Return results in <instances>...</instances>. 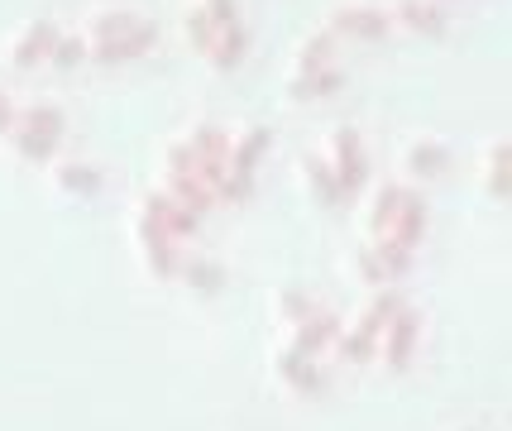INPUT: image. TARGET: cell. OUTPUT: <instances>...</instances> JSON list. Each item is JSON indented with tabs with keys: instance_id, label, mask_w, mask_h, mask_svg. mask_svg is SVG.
I'll use <instances>...</instances> for the list:
<instances>
[{
	"instance_id": "1",
	"label": "cell",
	"mask_w": 512,
	"mask_h": 431,
	"mask_svg": "<svg viewBox=\"0 0 512 431\" xmlns=\"http://www.w3.org/2000/svg\"><path fill=\"white\" fill-rule=\"evenodd\" d=\"M63 130H67L63 111L39 101V106H24V111H15V120H10V130H5V135L15 139L20 159L48 163L53 154H58V144H63Z\"/></svg>"
},
{
	"instance_id": "2",
	"label": "cell",
	"mask_w": 512,
	"mask_h": 431,
	"mask_svg": "<svg viewBox=\"0 0 512 431\" xmlns=\"http://www.w3.org/2000/svg\"><path fill=\"white\" fill-rule=\"evenodd\" d=\"M417 341H422V312L412 302H402L398 312L388 317V326L379 331V360L393 374H407L412 360H417Z\"/></svg>"
},
{
	"instance_id": "3",
	"label": "cell",
	"mask_w": 512,
	"mask_h": 431,
	"mask_svg": "<svg viewBox=\"0 0 512 431\" xmlns=\"http://www.w3.org/2000/svg\"><path fill=\"white\" fill-rule=\"evenodd\" d=\"M331 173L335 182H340V192L350 197V192H359L364 182H369V154H364V139H359V130H350V125H340L331 135Z\"/></svg>"
},
{
	"instance_id": "4",
	"label": "cell",
	"mask_w": 512,
	"mask_h": 431,
	"mask_svg": "<svg viewBox=\"0 0 512 431\" xmlns=\"http://www.w3.org/2000/svg\"><path fill=\"white\" fill-rule=\"evenodd\" d=\"M340 331H345V321L335 317L331 307H316L307 321H297V326H292V345H288V350L307 355V360H321V355H331V350H335Z\"/></svg>"
},
{
	"instance_id": "5",
	"label": "cell",
	"mask_w": 512,
	"mask_h": 431,
	"mask_svg": "<svg viewBox=\"0 0 512 431\" xmlns=\"http://www.w3.org/2000/svg\"><path fill=\"white\" fill-rule=\"evenodd\" d=\"M154 44H158V24L139 20L120 39H87V58L91 63H130V58H144Z\"/></svg>"
},
{
	"instance_id": "6",
	"label": "cell",
	"mask_w": 512,
	"mask_h": 431,
	"mask_svg": "<svg viewBox=\"0 0 512 431\" xmlns=\"http://www.w3.org/2000/svg\"><path fill=\"white\" fill-rule=\"evenodd\" d=\"M331 34H335V39L345 34V39L379 44V39H388V34H393V15H388V10H379V5H345V10H335Z\"/></svg>"
},
{
	"instance_id": "7",
	"label": "cell",
	"mask_w": 512,
	"mask_h": 431,
	"mask_svg": "<svg viewBox=\"0 0 512 431\" xmlns=\"http://www.w3.org/2000/svg\"><path fill=\"white\" fill-rule=\"evenodd\" d=\"M426 197L422 192H412V187H402V202L398 211H393V221H388V235L383 240H398V245H407V250H417L426 240Z\"/></svg>"
},
{
	"instance_id": "8",
	"label": "cell",
	"mask_w": 512,
	"mask_h": 431,
	"mask_svg": "<svg viewBox=\"0 0 512 431\" xmlns=\"http://www.w3.org/2000/svg\"><path fill=\"white\" fill-rule=\"evenodd\" d=\"M53 44H58L53 20H29L24 34L10 44V63H15V68H34V63H44L48 53H53Z\"/></svg>"
},
{
	"instance_id": "9",
	"label": "cell",
	"mask_w": 512,
	"mask_h": 431,
	"mask_svg": "<svg viewBox=\"0 0 512 431\" xmlns=\"http://www.w3.org/2000/svg\"><path fill=\"white\" fill-rule=\"evenodd\" d=\"M245 53H249V29L245 24L240 20L216 24V39H211V48H206V58H211L221 72H230V68H240V63H245Z\"/></svg>"
},
{
	"instance_id": "10",
	"label": "cell",
	"mask_w": 512,
	"mask_h": 431,
	"mask_svg": "<svg viewBox=\"0 0 512 431\" xmlns=\"http://www.w3.org/2000/svg\"><path fill=\"white\" fill-rule=\"evenodd\" d=\"M393 24L412 29V34H426V39H436V34H446V10H441L436 0H398Z\"/></svg>"
},
{
	"instance_id": "11",
	"label": "cell",
	"mask_w": 512,
	"mask_h": 431,
	"mask_svg": "<svg viewBox=\"0 0 512 431\" xmlns=\"http://www.w3.org/2000/svg\"><path fill=\"white\" fill-rule=\"evenodd\" d=\"M268 144H273V130H268V125H249L240 139H230V154H225V163H230L235 173H254V168L264 163Z\"/></svg>"
},
{
	"instance_id": "12",
	"label": "cell",
	"mask_w": 512,
	"mask_h": 431,
	"mask_svg": "<svg viewBox=\"0 0 512 431\" xmlns=\"http://www.w3.org/2000/svg\"><path fill=\"white\" fill-rule=\"evenodd\" d=\"M278 369H283V379H288L302 398H316L321 388H326V374H321V360H307V355H297V350H283V360H278Z\"/></svg>"
},
{
	"instance_id": "13",
	"label": "cell",
	"mask_w": 512,
	"mask_h": 431,
	"mask_svg": "<svg viewBox=\"0 0 512 431\" xmlns=\"http://www.w3.org/2000/svg\"><path fill=\"white\" fill-rule=\"evenodd\" d=\"M340 87H345V72L340 68H312V72H297L292 77L288 96L292 101H321V96H335Z\"/></svg>"
},
{
	"instance_id": "14",
	"label": "cell",
	"mask_w": 512,
	"mask_h": 431,
	"mask_svg": "<svg viewBox=\"0 0 512 431\" xmlns=\"http://www.w3.org/2000/svg\"><path fill=\"white\" fill-rule=\"evenodd\" d=\"M182 240H168V235H139V250L149 259L154 278H178L182 273Z\"/></svg>"
},
{
	"instance_id": "15",
	"label": "cell",
	"mask_w": 512,
	"mask_h": 431,
	"mask_svg": "<svg viewBox=\"0 0 512 431\" xmlns=\"http://www.w3.org/2000/svg\"><path fill=\"white\" fill-rule=\"evenodd\" d=\"M302 178H307L312 202H321V206H340V202H345V192H340V182H335V173H331V163H326V159L307 154V159H302Z\"/></svg>"
},
{
	"instance_id": "16",
	"label": "cell",
	"mask_w": 512,
	"mask_h": 431,
	"mask_svg": "<svg viewBox=\"0 0 512 431\" xmlns=\"http://www.w3.org/2000/svg\"><path fill=\"white\" fill-rule=\"evenodd\" d=\"M446 168H450V154H446V144H436V139H417L407 149V173L412 178H441Z\"/></svg>"
},
{
	"instance_id": "17",
	"label": "cell",
	"mask_w": 512,
	"mask_h": 431,
	"mask_svg": "<svg viewBox=\"0 0 512 431\" xmlns=\"http://www.w3.org/2000/svg\"><path fill=\"white\" fill-rule=\"evenodd\" d=\"M53 178H58V187L63 192H72V197H96L101 192V168H91V163H77V159H67L53 168Z\"/></svg>"
},
{
	"instance_id": "18",
	"label": "cell",
	"mask_w": 512,
	"mask_h": 431,
	"mask_svg": "<svg viewBox=\"0 0 512 431\" xmlns=\"http://www.w3.org/2000/svg\"><path fill=\"white\" fill-rule=\"evenodd\" d=\"M374 264H379V273H383V283H393L398 288L402 278L412 273V250L407 245H398V240H374Z\"/></svg>"
},
{
	"instance_id": "19",
	"label": "cell",
	"mask_w": 512,
	"mask_h": 431,
	"mask_svg": "<svg viewBox=\"0 0 512 431\" xmlns=\"http://www.w3.org/2000/svg\"><path fill=\"white\" fill-rule=\"evenodd\" d=\"M168 197L178 206H187L192 216H201V211H211L216 206V187L211 182H201V178H173L168 182Z\"/></svg>"
},
{
	"instance_id": "20",
	"label": "cell",
	"mask_w": 512,
	"mask_h": 431,
	"mask_svg": "<svg viewBox=\"0 0 512 431\" xmlns=\"http://www.w3.org/2000/svg\"><path fill=\"white\" fill-rule=\"evenodd\" d=\"M398 202H402V187H398V182H379L374 206H369V235H374V240H383V235H388V221H393Z\"/></svg>"
},
{
	"instance_id": "21",
	"label": "cell",
	"mask_w": 512,
	"mask_h": 431,
	"mask_svg": "<svg viewBox=\"0 0 512 431\" xmlns=\"http://www.w3.org/2000/svg\"><path fill=\"white\" fill-rule=\"evenodd\" d=\"M187 288H197V293H221L225 288V269L221 264H211V259H182V273H178Z\"/></svg>"
},
{
	"instance_id": "22",
	"label": "cell",
	"mask_w": 512,
	"mask_h": 431,
	"mask_svg": "<svg viewBox=\"0 0 512 431\" xmlns=\"http://www.w3.org/2000/svg\"><path fill=\"white\" fill-rule=\"evenodd\" d=\"M335 355H340L345 364H369V360H379V341H374V336H364L359 326H350V331H340Z\"/></svg>"
},
{
	"instance_id": "23",
	"label": "cell",
	"mask_w": 512,
	"mask_h": 431,
	"mask_svg": "<svg viewBox=\"0 0 512 431\" xmlns=\"http://www.w3.org/2000/svg\"><path fill=\"white\" fill-rule=\"evenodd\" d=\"M489 192L498 197V202L512 192V144L508 139H498V144L489 149Z\"/></svg>"
},
{
	"instance_id": "24",
	"label": "cell",
	"mask_w": 512,
	"mask_h": 431,
	"mask_svg": "<svg viewBox=\"0 0 512 431\" xmlns=\"http://www.w3.org/2000/svg\"><path fill=\"white\" fill-rule=\"evenodd\" d=\"M312 68H335V34L331 29L312 34V39L302 44V53H297V72H312Z\"/></svg>"
},
{
	"instance_id": "25",
	"label": "cell",
	"mask_w": 512,
	"mask_h": 431,
	"mask_svg": "<svg viewBox=\"0 0 512 431\" xmlns=\"http://www.w3.org/2000/svg\"><path fill=\"white\" fill-rule=\"evenodd\" d=\"M134 24H139V15H130V10H101L87 24V39H120V34H130Z\"/></svg>"
},
{
	"instance_id": "26",
	"label": "cell",
	"mask_w": 512,
	"mask_h": 431,
	"mask_svg": "<svg viewBox=\"0 0 512 431\" xmlns=\"http://www.w3.org/2000/svg\"><path fill=\"white\" fill-rule=\"evenodd\" d=\"M254 197V173H235V168H225V178L216 182V202H230L240 206Z\"/></svg>"
},
{
	"instance_id": "27",
	"label": "cell",
	"mask_w": 512,
	"mask_h": 431,
	"mask_svg": "<svg viewBox=\"0 0 512 431\" xmlns=\"http://www.w3.org/2000/svg\"><path fill=\"white\" fill-rule=\"evenodd\" d=\"M187 149L192 154H230V135H225L221 125H197L192 139H187Z\"/></svg>"
},
{
	"instance_id": "28",
	"label": "cell",
	"mask_w": 512,
	"mask_h": 431,
	"mask_svg": "<svg viewBox=\"0 0 512 431\" xmlns=\"http://www.w3.org/2000/svg\"><path fill=\"white\" fill-rule=\"evenodd\" d=\"M187 39H192V48L206 58V48H211V39H216V20H211L201 5H192V10H187Z\"/></svg>"
},
{
	"instance_id": "29",
	"label": "cell",
	"mask_w": 512,
	"mask_h": 431,
	"mask_svg": "<svg viewBox=\"0 0 512 431\" xmlns=\"http://www.w3.org/2000/svg\"><path fill=\"white\" fill-rule=\"evenodd\" d=\"M278 307H283V321H288V326H297V321H307L316 312V307H321V302H316L312 293H302V288H288V293L278 297Z\"/></svg>"
},
{
	"instance_id": "30",
	"label": "cell",
	"mask_w": 512,
	"mask_h": 431,
	"mask_svg": "<svg viewBox=\"0 0 512 431\" xmlns=\"http://www.w3.org/2000/svg\"><path fill=\"white\" fill-rule=\"evenodd\" d=\"M87 58V39H77V34H58V44L48 53V63H58V68H77Z\"/></svg>"
},
{
	"instance_id": "31",
	"label": "cell",
	"mask_w": 512,
	"mask_h": 431,
	"mask_svg": "<svg viewBox=\"0 0 512 431\" xmlns=\"http://www.w3.org/2000/svg\"><path fill=\"white\" fill-rule=\"evenodd\" d=\"M173 178H192V149H187V144H173V149H168V182Z\"/></svg>"
},
{
	"instance_id": "32",
	"label": "cell",
	"mask_w": 512,
	"mask_h": 431,
	"mask_svg": "<svg viewBox=\"0 0 512 431\" xmlns=\"http://www.w3.org/2000/svg\"><path fill=\"white\" fill-rule=\"evenodd\" d=\"M201 10H206V15H211L216 24L240 20V15H235V0H201Z\"/></svg>"
},
{
	"instance_id": "33",
	"label": "cell",
	"mask_w": 512,
	"mask_h": 431,
	"mask_svg": "<svg viewBox=\"0 0 512 431\" xmlns=\"http://www.w3.org/2000/svg\"><path fill=\"white\" fill-rule=\"evenodd\" d=\"M359 278H364V283H374V288H383V273H379V264H374V254L369 250L359 254Z\"/></svg>"
},
{
	"instance_id": "34",
	"label": "cell",
	"mask_w": 512,
	"mask_h": 431,
	"mask_svg": "<svg viewBox=\"0 0 512 431\" xmlns=\"http://www.w3.org/2000/svg\"><path fill=\"white\" fill-rule=\"evenodd\" d=\"M10 120H15V101H10V96L0 91V135L10 130Z\"/></svg>"
}]
</instances>
